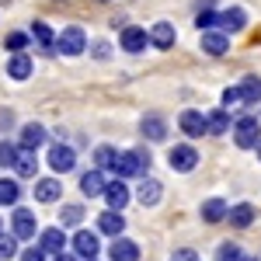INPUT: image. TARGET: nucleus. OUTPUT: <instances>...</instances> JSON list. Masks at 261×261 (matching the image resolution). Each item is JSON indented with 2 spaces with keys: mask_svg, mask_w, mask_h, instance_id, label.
<instances>
[{
  "mask_svg": "<svg viewBox=\"0 0 261 261\" xmlns=\"http://www.w3.org/2000/svg\"><path fill=\"white\" fill-rule=\"evenodd\" d=\"M167 164L181 171V174H188V171H195V164H199V150L195 146H188V143H178L171 153H167Z\"/></svg>",
  "mask_w": 261,
  "mask_h": 261,
  "instance_id": "20e7f679",
  "label": "nucleus"
},
{
  "mask_svg": "<svg viewBox=\"0 0 261 261\" xmlns=\"http://www.w3.org/2000/svg\"><path fill=\"white\" fill-rule=\"evenodd\" d=\"M254 150H258V161H261V140H258V143H254Z\"/></svg>",
  "mask_w": 261,
  "mask_h": 261,
  "instance_id": "79ce46f5",
  "label": "nucleus"
},
{
  "mask_svg": "<svg viewBox=\"0 0 261 261\" xmlns=\"http://www.w3.org/2000/svg\"><path fill=\"white\" fill-rule=\"evenodd\" d=\"M7 73H11L14 81H28V77H32V56L14 53V56L7 60Z\"/></svg>",
  "mask_w": 261,
  "mask_h": 261,
  "instance_id": "5701e85b",
  "label": "nucleus"
},
{
  "mask_svg": "<svg viewBox=\"0 0 261 261\" xmlns=\"http://www.w3.org/2000/svg\"><path fill=\"white\" fill-rule=\"evenodd\" d=\"M230 49V35L226 32H202V53H209V56H223Z\"/></svg>",
  "mask_w": 261,
  "mask_h": 261,
  "instance_id": "2eb2a0df",
  "label": "nucleus"
},
{
  "mask_svg": "<svg viewBox=\"0 0 261 261\" xmlns=\"http://www.w3.org/2000/svg\"><path fill=\"white\" fill-rule=\"evenodd\" d=\"M32 39L39 42L45 53H53V39H56V35H53V28H49L45 21H35V24H32Z\"/></svg>",
  "mask_w": 261,
  "mask_h": 261,
  "instance_id": "c85d7f7f",
  "label": "nucleus"
},
{
  "mask_svg": "<svg viewBox=\"0 0 261 261\" xmlns=\"http://www.w3.org/2000/svg\"><path fill=\"white\" fill-rule=\"evenodd\" d=\"M258 140H261V122L254 115H241V119L233 122V143L241 150H254Z\"/></svg>",
  "mask_w": 261,
  "mask_h": 261,
  "instance_id": "7ed1b4c3",
  "label": "nucleus"
},
{
  "mask_svg": "<svg viewBox=\"0 0 261 261\" xmlns=\"http://www.w3.org/2000/svg\"><path fill=\"white\" fill-rule=\"evenodd\" d=\"M237 105H244L241 87H226V91H223V108H237Z\"/></svg>",
  "mask_w": 261,
  "mask_h": 261,
  "instance_id": "c9c22d12",
  "label": "nucleus"
},
{
  "mask_svg": "<svg viewBox=\"0 0 261 261\" xmlns=\"http://www.w3.org/2000/svg\"><path fill=\"white\" fill-rule=\"evenodd\" d=\"M108 258L112 261H140V244L125 241V237H115L112 247H108Z\"/></svg>",
  "mask_w": 261,
  "mask_h": 261,
  "instance_id": "f8f14e48",
  "label": "nucleus"
},
{
  "mask_svg": "<svg viewBox=\"0 0 261 261\" xmlns=\"http://www.w3.org/2000/svg\"><path fill=\"white\" fill-rule=\"evenodd\" d=\"M81 220H84V205H63V213H60L63 226H73V223H81Z\"/></svg>",
  "mask_w": 261,
  "mask_h": 261,
  "instance_id": "473e14b6",
  "label": "nucleus"
},
{
  "mask_svg": "<svg viewBox=\"0 0 261 261\" xmlns=\"http://www.w3.org/2000/svg\"><path fill=\"white\" fill-rule=\"evenodd\" d=\"M18 150H21V146H14L11 140H0V167H14Z\"/></svg>",
  "mask_w": 261,
  "mask_h": 261,
  "instance_id": "c756f323",
  "label": "nucleus"
},
{
  "mask_svg": "<svg viewBox=\"0 0 261 261\" xmlns=\"http://www.w3.org/2000/svg\"><path fill=\"white\" fill-rule=\"evenodd\" d=\"M105 185H108V181H105V171H98V167H94V171H84V178H81L84 195L98 199V195H105Z\"/></svg>",
  "mask_w": 261,
  "mask_h": 261,
  "instance_id": "a211bd4d",
  "label": "nucleus"
},
{
  "mask_svg": "<svg viewBox=\"0 0 261 261\" xmlns=\"http://www.w3.org/2000/svg\"><path fill=\"white\" fill-rule=\"evenodd\" d=\"M14 171H18V178H35V174H39V157H35V150H18Z\"/></svg>",
  "mask_w": 261,
  "mask_h": 261,
  "instance_id": "4be33fe9",
  "label": "nucleus"
},
{
  "mask_svg": "<svg viewBox=\"0 0 261 261\" xmlns=\"http://www.w3.org/2000/svg\"><path fill=\"white\" fill-rule=\"evenodd\" d=\"M21 199V185L14 178H0V205H14Z\"/></svg>",
  "mask_w": 261,
  "mask_h": 261,
  "instance_id": "cd10ccee",
  "label": "nucleus"
},
{
  "mask_svg": "<svg viewBox=\"0 0 261 261\" xmlns=\"http://www.w3.org/2000/svg\"><path fill=\"white\" fill-rule=\"evenodd\" d=\"M226 129H230V112H226V108H216V112H209V115H205V133L223 136Z\"/></svg>",
  "mask_w": 261,
  "mask_h": 261,
  "instance_id": "393cba45",
  "label": "nucleus"
},
{
  "mask_svg": "<svg viewBox=\"0 0 261 261\" xmlns=\"http://www.w3.org/2000/svg\"><path fill=\"white\" fill-rule=\"evenodd\" d=\"M161 195H164V188H161V181H157V178H143L140 188H136V199H140L143 205H157Z\"/></svg>",
  "mask_w": 261,
  "mask_h": 261,
  "instance_id": "aec40b11",
  "label": "nucleus"
},
{
  "mask_svg": "<svg viewBox=\"0 0 261 261\" xmlns=\"http://www.w3.org/2000/svg\"><path fill=\"white\" fill-rule=\"evenodd\" d=\"M49 167H53L56 174H66V171H73V167H77V153H73V146H66V143H56V146L49 150Z\"/></svg>",
  "mask_w": 261,
  "mask_h": 261,
  "instance_id": "0eeeda50",
  "label": "nucleus"
},
{
  "mask_svg": "<svg viewBox=\"0 0 261 261\" xmlns=\"http://www.w3.org/2000/svg\"><path fill=\"white\" fill-rule=\"evenodd\" d=\"M178 125H181V133H185V136H192V140H199V136H205V115H202V112H195V108L181 112Z\"/></svg>",
  "mask_w": 261,
  "mask_h": 261,
  "instance_id": "9d476101",
  "label": "nucleus"
},
{
  "mask_svg": "<svg viewBox=\"0 0 261 261\" xmlns=\"http://www.w3.org/2000/svg\"><path fill=\"white\" fill-rule=\"evenodd\" d=\"M226 220H230V226H237V230H247V226L254 223V205H251V202L230 205V209H226Z\"/></svg>",
  "mask_w": 261,
  "mask_h": 261,
  "instance_id": "dca6fc26",
  "label": "nucleus"
},
{
  "mask_svg": "<svg viewBox=\"0 0 261 261\" xmlns=\"http://www.w3.org/2000/svg\"><path fill=\"white\" fill-rule=\"evenodd\" d=\"M21 261H45V251L42 247H28V251H21Z\"/></svg>",
  "mask_w": 261,
  "mask_h": 261,
  "instance_id": "4c0bfd02",
  "label": "nucleus"
},
{
  "mask_svg": "<svg viewBox=\"0 0 261 261\" xmlns=\"http://www.w3.org/2000/svg\"><path fill=\"white\" fill-rule=\"evenodd\" d=\"M60 195H63L60 178H39V181H35V199H39V202H56Z\"/></svg>",
  "mask_w": 261,
  "mask_h": 261,
  "instance_id": "412c9836",
  "label": "nucleus"
},
{
  "mask_svg": "<svg viewBox=\"0 0 261 261\" xmlns=\"http://www.w3.org/2000/svg\"><path fill=\"white\" fill-rule=\"evenodd\" d=\"M28 35H24V32H11V35H7V39H4V45H7V49H11V53H24V45H28Z\"/></svg>",
  "mask_w": 261,
  "mask_h": 261,
  "instance_id": "72a5a7b5",
  "label": "nucleus"
},
{
  "mask_svg": "<svg viewBox=\"0 0 261 261\" xmlns=\"http://www.w3.org/2000/svg\"><path fill=\"white\" fill-rule=\"evenodd\" d=\"M244 261H261V258H244Z\"/></svg>",
  "mask_w": 261,
  "mask_h": 261,
  "instance_id": "37998d69",
  "label": "nucleus"
},
{
  "mask_svg": "<svg viewBox=\"0 0 261 261\" xmlns=\"http://www.w3.org/2000/svg\"><path fill=\"white\" fill-rule=\"evenodd\" d=\"M146 39H150V45H157V49H171V45H174V39H178V32H174V24L157 21V24L146 32Z\"/></svg>",
  "mask_w": 261,
  "mask_h": 261,
  "instance_id": "ddd939ff",
  "label": "nucleus"
},
{
  "mask_svg": "<svg viewBox=\"0 0 261 261\" xmlns=\"http://www.w3.org/2000/svg\"><path fill=\"white\" fill-rule=\"evenodd\" d=\"M140 129H143V136H146V140H164V136H167V122L161 119V115H146V119L140 122Z\"/></svg>",
  "mask_w": 261,
  "mask_h": 261,
  "instance_id": "a878e982",
  "label": "nucleus"
},
{
  "mask_svg": "<svg viewBox=\"0 0 261 261\" xmlns=\"http://www.w3.org/2000/svg\"><path fill=\"white\" fill-rule=\"evenodd\" d=\"M171 261H199V254L188 251V247H181V251H174V258H171Z\"/></svg>",
  "mask_w": 261,
  "mask_h": 261,
  "instance_id": "58836bf2",
  "label": "nucleus"
},
{
  "mask_svg": "<svg viewBox=\"0 0 261 261\" xmlns=\"http://www.w3.org/2000/svg\"><path fill=\"white\" fill-rule=\"evenodd\" d=\"M98 251H101L98 233H91V230H77V233H73V254H77V258L94 261V258H98Z\"/></svg>",
  "mask_w": 261,
  "mask_h": 261,
  "instance_id": "39448f33",
  "label": "nucleus"
},
{
  "mask_svg": "<svg viewBox=\"0 0 261 261\" xmlns=\"http://www.w3.org/2000/svg\"><path fill=\"white\" fill-rule=\"evenodd\" d=\"M94 164H98V171L112 167V164H115V146H98V150H94Z\"/></svg>",
  "mask_w": 261,
  "mask_h": 261,
  "instance_id": "2f4dec72",
  "label": "nucleus"
},
{
  "mask_svg": "<svg viewBox=\"0 0 261 261\" xmlns=\"http://www.w3.org/2000/svg\"><path fill=\"white\" fill-rule=\"evenodd\" d=\"M195 24H199L202 32H209V28H213V24H216V14H213V11H202L199 18H195Z\"/></svg>",
  "mask_w": 261,
  "mask_h": 261,
  "instance_id": "e433bc0d",
  "label": "nucleus"
},
{
  "mask_svg": "<svg viewBox=\"0 0 261 261\" xmlns=\"http://www.w3.org/2000/svg\"><path fill=\"white\" fill-rule=\"evenodd\" d=\"M53 261H77V254H66L63 251V254H53Z\"/></svg>",
  "mask_w": 261,
  "mask_h": 261,
  "instance_id": "a19ab883",
  "label": "nucleus"
},
{
  "mask_svg": "<svg viewBox=\"0 0 261 261\" xmlns=\"http://www.w3.org/2000/svg\"><path fill=\"white\" fill-rule=\"evenodd\" d=\"M258 122H261V119H258Z\"/></svg>",
  "mask_w": 261,
  "mask_h": 261,
  "instance_id": "49530a36",
  "label": "nucleus"
},
{
  "mask_svg": "<svg viewBox=\"0 0 261 261\" xmlns=\"http://www.w3.org/2000/svg\"><path fill=\"white\" fill-rule=\"evenodd\" d=\"M0 233H4V220H0Z\"/></svg>",
  "mask_w": 261,
  "mask_h": 261,
  "instance_id": "c03bdc74",
  "label": "nucleus"
},
{
  "mask_svg": "<svg viewBox=\"0 0 261 261\" xmlns=\"http://www.w3.org/2000/svg\"><path fill=\"white\" fill-rule=\"evenodd\" d=\"M216 24H220V32H226V35H237V32H244V24H247V14H244V7H226V11L216 14Z\"/></svg>",
  "mask_w": 261,
  "mask_h": 261,
  "instance_id": "6e6552de",
  "label": "nucleus"
},
{
  "mask_svg": "<svg viewBox=\"0 0 261 261\" xmlns=\"http://www.w3.org/2000/svg\"><path fill=\"white\" fill-rule=\"evenodd\" d=\"M226 209H230V205H226L223 199H205L199 213H202V220H205V223H223V220H226Z\"/></svg>",
  "mask_w": 261,
  "mask_h": 261,
  "instance_id": "b1692460",
  "label": "nucleus"
},
{
  "mask_svg": "<svg viewBox=\"0 0 261 261\" xmlns=\"http://www.w3.org/2000/svg\"><path fill=\"white\" fill-rule=\"evenodd\" d=\"M216 261H244V251L237 244H220V251H216Z\"/></svg>",
  "mask_w": 261,
  "mask_h": 261,
  "instance_id": "7c9ffc66",
  "label": "nucleus"
},
{
  "mask_svg": "<svg viewBox=\"0 0 261 261\" xmlns=\"http://www.w3.org/2000/svg\"><path fill=\"white\" fill-rule=\"evenodd\" d=\"M146 42H150V39H146V32H143V28H136V24L122 28V35H119V45L125 49V53H133V56L146 49Z\"/></svg>",
  "mask_w": 261,
  "mask_h": 261,
  "instance_id": "9b49d317",
  "label": "nucleus"
},
{
  "mask_svg": "<svg viewBox=\"0 0 261 261\" xmlns=\"http://www.w3.org/2000/svg\"><path fill=\"white\" fill-rule=\"evenodd\" d=\"M42 143H45V125H39V122H28L24 129H21V150H39Z\"/></svg>",
  "mask_w": 261,
  "mask_h": 261,
  "instance_id": "6ab92c4d",
  "label": "nucleus"
},
{
  "mask_svg": "<svg viewBox=\"0 0 261 261\" xmlns=\"http://www.w3.org/2000/svg\"><path fill=\"white\" fill-rule=\"evenodd\" d=\"M146 167H150V150H122L115 153V164H112V171L119 178H143Z\"/></svg>",
  "mask_w": 261,
  "mask_h": 261,
  "instance_id": "f257e3e1",
  "label": "nucleus"
},
{
  "mask_svg": "<svg viewBox=\"0 0 261 261\" xmlns=\"http://www.w3.org/2000/svg\"><path fill=\"white\" fill-rule=\"evenodd\" d=\"M39 247L45 254H63V251H66V233H63L60 226H49V230H42Z\"/></svg>",
  "mask_w": 261,
  "mask_h": 261,
  "instance_id": "4468645a",
  "label": "nucleus"
},
{
  "mask_svg": "<svg viewBox=\"0 0 261 261\" xmlns=\"http://www.w3.org/2000/svg\"><path fill=\"white\" fill-rule=\"evenodd\" d=\"M129 199H133V192L125 188V181H108L105 185V202H108V209H115V213H122L125 205H129Z\"/></svg>",
  "mask_w": 261,
  "mask_h": 261,
  "instance_id": "1a4fd4ad",
  "label": "nucleus"
},
{
  "mask_svg": "<svg viewBox=\"0 0 261 261\" xmlns=\"http://www.w3.org/2000/svg\"><path fill=\"white\" fill-rule=\"evenodd\" d=\"M94 56H98V60H105V56H108V45H105V42H98V45H94Z\"/></svg>",
  "mask_w": 261,
  "mask_h": 261,
  "instance_id": "ea45409f",
  "label": "nucleus"
},
{
  "mask_svg": "<svg viewBox=\"0 0 261 261\" xmlns=\"http://www.w3.org/2000/svg\"><path fill=\"white\" fill-rule=\"evenodd\" d=\"M18 254V237H4L0 233V261H11Z\"/></svg>",
  "mask_w": 261,
  "mask_h": 261,
  "instance_id": "f704fd0d",
  "label": "nucleus"
},
{
  "mask_svg": "<svg viewBox=\"0 0 261 261\" xmlns=\"http://www.w3.org/2000/svg\"><path fill=\"white\" fill-rule=\"evenodd\" d=\"M94 261H98V258H94Z\"/></svg>",
  "mask_w": 261,
  "mask_h": 261,
  "instance_id": "a18cd8bd",
  "label": "nucleus"
},
{
  "mask_svg": "<svg viewBox=\"0 0 261 261\" xmlns=\"http://www.w3.org/2000/svg\"><path fill=\"white\" fill-rule=\"evenodd\" d=\"M241 87V98H244V105H254V101H261V77H244V84H237Z\"/></svg>",
  "mask_w": 261,
  "mask_h": 261,
  "instance_id": "bb28decb",
  "label": "nucleus"
},
{
  "mask_svg": "<svg viewBox=\"0 0 261 261\" xmlns=\"http://www.w3.org/2000/svg\"><path fill=\"white\" fill-rule=\"evenodd\" d=\"M11 237H18V241H32L35 237V213L32 209H14V216H11Z\"/></svg>",
  "mask_w": 261,
  "mask_h": 261,
  "instance_id": "423d86ee",
  "label": "nucleus"
},
{
  "mask_svg": "<svg viewBox=\"0 0 261 261\" xmlns=\"http://www.w3.org/2000/svg\"><path fill=\"white\" fill-rule=\"evenodd\" d=\"M98 230L101 233H108V237H122V230H125V216L115 213V209H105L98 216Z\"/></svg>",
  "mask_w": 261,
  "mask_h": 261,
  "instance_id": "f3484780",
  "label": "nucleus"
},
{
  "mask_svg": "<svg viewBox=\"0 0 261 261\" xmlns=\"http://www.w3.org/2000/svg\"><path fill=\"white\" fill-rule=\"evenodd\" d=\"M84 49H87V35H84L81 24H66L56 35V53L60 56H81Z\"/></svg>",
  "mask_w": 261,
  "mask_h": 261,
  "instance_id": "f03ea898",
  "label": "nucleus"
}]
</instances>
